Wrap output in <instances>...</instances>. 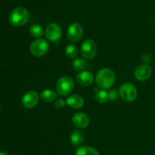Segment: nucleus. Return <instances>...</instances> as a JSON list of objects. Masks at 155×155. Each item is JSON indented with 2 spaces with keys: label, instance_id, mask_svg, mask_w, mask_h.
Wrapping results in <instances>:
<instances>
[{
  "label": "nucleus",
  "instance_id": "1",
  "mask_svg": "<svg viewBox=\"0 0 155 155\" xmlns=\"http://www.w3.org/2000/svg\"><path fill=\"white\" fill-rule=\"evenodd\" d=\"M115 80H116V75L114 71L107 68L100 69L97 72L96 78H95L97 85L101 89H108L111 88L114 84Z\"/></svg>",
  "mask_w": 155,
  "mask_h": 155
},
{
  "label": "nucleus",
  "instance_id": "2",
  "mask_svg": "<svg viewBox=\"0 0 155 155\" xmlns=\"http://www.w3.org/2000/svg\"><path fill=\"white\" fill-rule=\"evenodd\" d=\"M30 14L24 7H17L11 12L8 16V21L12 25L21 27L28 21Z\"/></svg>",
  "mask_w": 155,
  "mask_h": 155
},
{
  "label": "nucleus",
  "instance_id": "3",
  "mask_svg": "<svg viewBox=\"0 0 155 155\" xmlns=\"http://www.w3.org/2000/svg\"><path fill=\"white\" fill-rule=\"evenodd\" d=\"M49 45L46 40L43 38H38L32 42L30 46V53L36 57L43 56L48 53Z\"/></svg>",
  "mask_w": 155,
  "mask_h": 155
},
{
  "label": "nucleus",
  "instance_id": "4",
  "mask_svg": "<svg viewBox=\"0 0 155 155\" xmlns=\"http://www.w3.org/2000/svg\"><path fill=\"white\" fill-rule=\"evenodd\" d=\"M74 88V81L69 76H63L60 78L56 84L58 94L61 96H67L71 94Z\"/></svg>",
  "mask_w": 155,
  "mask_h": 155
},
{
  "label": "nucleus",
  "instance_id": "5",
  "mask_svg": "<svg viewBox=\"0 0 155 155\" xmlns=\"http://www.w3.org/2000/svg\"><path fill=\"white\" fill-rule=\"evenodd\" d=\"M120 96L124 100L127 102H133L136 99L138 95L137 89L132 83H124L119 89Z\"/></svg>",
  "mask_w": 155,
  "mask_h": 155
},
{
  "label": "nucleus",
  "instance_id": "6",
  "mask_svg": "<svg viewBox=\"0 0 155 155\" xmlns=\"http://www.w3.org/2000/svg\"><path fill=\"white\" fill-rule=\"evenodd\" d=\"M97 53L96 43L93 40L88 39L83 41L81 46V54L84 59H91L95 57Z\"/></svg>",
  "mask_w": 155,
  "mask_h": 155
},
{
  "label": "nucleus",
  "instance_id": "7",
  "mask_svg": "<svg viewBox=\"0 0 155 155\" xmlns=\"http://www.w3.org/2000/svg\"><path fill=\"white\" fill-rule=\"evenodd\" d=\"M62 34L60 25L56 23H50L46 26L45 30V35L47 39L51 42H57Z\"/></svg>",
  "mask_w": 155,
  "mask_h": 155
},
{
  "label": "nucleus",
  "instance_id": "8",
  "mask_svg": "<svg viewBox=\"0 0 155 155\" xmlns=\"http://www.w3.org/2000/svg\"><path fill=\"white\" fill-rule=\"evenodd\" d=\"M39 95L36 91H29L23 96L21 103L24 107L27 109H31L38 104L39 100Z\"/></svg>",
  "mask_w": 155,
  "mask_h": 155
},
{
  "label": "nucleus",
  "instance_id": "9",
  "mask_svg": "<svg viewBox=\"0 0 155 155\" xmlns=\"http://www.w3.org/2000/svg\"><path fill=\"white\" fill-rule=\"evenodd\" d=\"M83 36V29L81 24L74 22L69 26L68 30V38L71 42L80 40Z\"/></svg>",
  "mask_w": 155,
  "mask_h": 155
},
{
  "label": "nucleus",
  "instance_id": "10",
  "mask_svg": "<svg viewBox=\"0 0 155 155\" xmlns=\"http://www.w3.org/2000/svg\"><path fill=\"white\" fill-rule=\"evenodd\" d=\"M151 72L152 70L148 64H142L138 66L135 71V77L137 80L144 81L149 78L151 75Z\"/></svg>",
  "mask_w": 155,
  "mask_h": 155
},
{
  "label": "nucleus",
  "instance_id": "11",
  "mask_svg": "<svg viewBox=\"0 0 155 155\" xmlns=\"http://www.w3.org/2000/svg\"><path fill=\"white\" fill-rule=\"evenodd\" d=\"M89 117L86 113L82 112H76L72 117V122L79 129L86 128L89 124Z\"/></svg>",
  "mask_w": 155,
  "mask_h": 155
},
{
  "label": "nucleus",
  "instance_id": "12",
  "mask_svg": "<svg viewBox=\"0 0 155 155\" xmlns=\"http://www.w3.org/2000/svg\"><path fill=\"white\" fill-rule=\"evenodd\" d=\"M77 80L82 86H89L93 82V75L89 71H82L77 75Z\"/></svg>",
  "mask_w": 155,
  "mask_h": 155
},
{
  "label": "nucleus",
  "instance_id": "13",
  "mask_svg": "<svg viewBox=\"0 0 155 155\" xmlns=\"http://www.w3.org/2000/svg\"><path fill=\"white\" fill-rule=\"evenodd\" d=\"M66 103L73 109H80L84 104V99L79 94H72L68 97Z\"/></svg>",
  "mask_w": 155,
  "mask_h": 155
},
{
  "label": "nucleus",
  "instance_id": "14",
  "mask_svg": "<svg viewBox=\"0 0 155 155\" xmlns=\"http://www.w3.org/2000/svg\"><path fill=\"white\" fill-rule=\"evenodd\" d=\"M41 100L45 103H51L58 97V93L51 89H45L40 93Z\"/></svg>",
  "mask_w": 155,
  "mask_h": 155
},
{
  "label": "nucleus",
  "instance_id": "15",
  "mask_svg": "<svg viewBox=\"0 0 155 155\" xmlns=\"http://www.w3.org/2000/svg\"><path fill=\"white\" fill-rule=\"evenodd\" d=\"M75 155H99L95 148L89 146H81L76 150Z\"/></svg>",
  "mask_w": 155,
  "mask_h": 155
},
{
  "label": "nucleus",
  "instance_id": "16",
  "mask_svg": "<svg viewBox=\"0 0 155 155\" xmlns=\"http://www.w3.org/2000/svg\"><path fill=\"white\" fill-rule=\"evenodd\" d=\"M83 134L82 133L81 131L80 130H75L71 133L70 139H71V142L73 145L74 146H79L83 143Z\"/></svg>",
  "mask_w": 155,
  "mask_h": 155
},
{
  "label": "nucleus",
  "instance_id": "17",
  "mask_svg": "<svg viewBox=\"0 0 155 155\" xmlns=\"http://www.w3.org/2000/svg\"><path fill=\"white\" fill-rule=\"evenodd\" d=\"M65 55L69 59H74L78 55V49L74 44H68L65 48Z\"/></svg>",
  "mask_w": 155,
  "mask_h": 155
},
{
  "label": "nucleus",
  "instance_id": "18",
  "mask_svg": "<svg viewBox=\"0 0 155 155\" xmlns=\"http://www.w3.org/2000/svg\"><path fill=\"white\" fill-rule=\"evenodd\" d=\"M95 98L96 100V101L98 102V103H104L105 102H107V100H108V94L104 90H99L95 94Z\"/></svg>",
  "mask_w": 155,
  "mask_h": 155
},
{
  "label": "nucleus",
  "instance_id": "19",
  "mask_svg": "<svg viewBox=\"0 0 155 155\" xmlns=\"http://www.w3.org/2000/svg\"><path fill=\"white\" fill-rule=\"evenodd\" d=\"M30 33L34 37L39 38L43 33V30H42V27L39 24H33L30 27Z\"/></svg>",
  "mask_w": 155,
  "mask_h": 155
},
{
  "label": "nucleus",
  "instance_id": "20",
  "mask_svg": "<svg viewBox=\"0 0 155 155\" xmlns=\"http://www.w3.org/2000/svg\"><path fill=\"white\" fill-rule=\"evenodd\" d=\"M72 66L75 70H82L86 66V61L85 59H81V58L76 59L73 62Z\"/></svg>",
  "mask_w": 155,
  "mask_h": 155
},
{
  "label": "nucleus",
  "instance_id": "21",
  "mask_svg": "<svg viewBox=\"0 0 155 155\" xmlns=\"http://www.w3.org/2000/svg\"><path fill=\"white\" fill-rule=\"evenodd\" d=\"M108 94V99L111 101H116L119 98L120 93L116 89H111L107 92Z\"/></svg>",
  "mask_w": 155,
  "mask_h": 155
},
{
  "label": "nucleus",
  "instance_id": "22",
  "mask_svg": "<svg viewBox=\"0 0 155 155\" xmlns=\"http://www.w3.org/2000/svg\"><path fill=\"white\" fill-rule=\"evenodd\" d=\"M66 101H65L64 99H58V100H56V102L54 103V106L57 109H62L66 105Z\"/></svg>",
  "mask_w": 155,
  "mask_h": 155
},
{
  "label": "nucleus",
  "instance_id": "23",
  "mask_svg": "<svg viewBox=\"0 0 155 155\" xmlns=\"http://www.w3.org/2000/svg\"><path fill=\"white\" fill-rule=\"evenodd\" d=\"M151 56L149 53H145V54H143V56H142V61L145 62V64L148 63V62L151 61Z\"/></svg>",
  "mask_w": 155,
  "mask_h": 155
},
{
  "label": "nucleus",
  "instance_id": "24",
  "mask_svg": "<svg viewBox=\"0 0 155 155\" xmlns=\"http://www.w3.org/2000/svg\"><path fill=\"white\" fill-rule=\"evenodd\" d=\"M0 155H8L5 151H0Z\"/></svg>",
  "mask_w": 155,
  "mask_h": 155
},
{
  "label": "nucleus",
  "instance_id": "25",
  "mask_svg": "<svg viewBox=\"0 0 155 155\" xmlns=\"http://www.w3.org/2000/svg\"><path fill=\"white\" fill-rule=\"evenodd\" d=\"M0 111H1V105H0Z\"/></svg>",
  "mask_w": 155,
  "mask_h": 155
}]
</instances>
